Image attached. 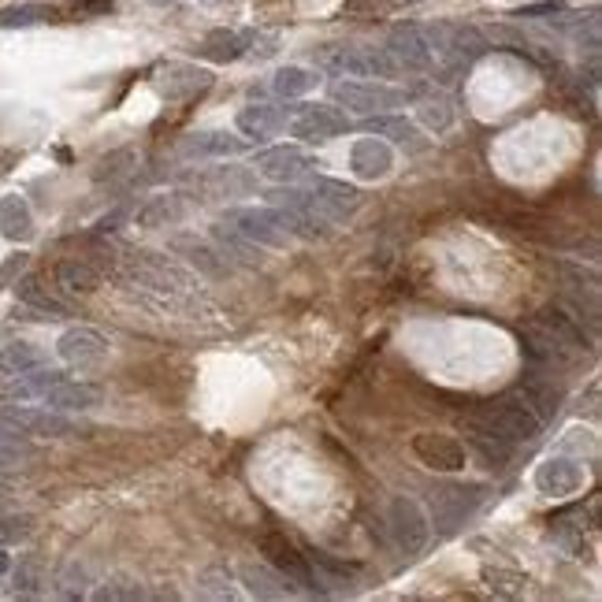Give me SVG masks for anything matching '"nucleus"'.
Instances as JSON below:
<instances>
[{"label":"nucleus","mask_w":602,"mask_h":602,"mask_svg":"<svg viewBox=\"0 0 602 602\" xmlns=\"http://www.w3.org/2000/svg\"><path fill=\"white\" fill-rule=\"evenodd\" d=\"M465 432L469 435H495L502 443H532L539 432H543V417L539 409L528 402V394L521 387L498 394V398H487L484 406H476L469 420H465Z\"/></svg>","instance_id":"f257e3e1"},{"label":"nucleus","mask_w":602,"mask_h":602,"mask_svg":"<svg viewBox=\"0 0 602 602\" xmlns=\"http://www.w3.org/2000/svg\"><path fill=\"white\" fill-rule=\"evenodd\" d=\"M528 339H532V357L539 361H565V357H576L588 350V339L576 324L573 316H565L562 309H543L528 320Z\"/></svg>","instance_id":"f03ea898"},{"label":"nucleus","mask_w":602,"mask_h":602,"mask_svg":"<svg viewBox=\"0 0 602 602\" xmlns=\"http://www.w3.org/2000/svg\"><path fill=\"white\" fill-rule=\"evenodd\" d=\"M428 38V49L439 64H446L450 71H461L469 67L472 60H480L487 53V38L469 23H435V27L424 30Z\"/></svg>","instance_id":"7ed1b4c3"},{"label":"nucleus","mask_w":602,"mask_h":602,"mask_svg":"<svg viewBox=\"0 0 602 602\" xmlns=\"http://www.w3.org/2000/svg\"><path fill=\"white\" fill-rule=\"evenodd\" d=\"M387 528H391V539L402 558H420L428 539H432V524H428V513L420 510L417 498H394L391 510H387Z\"/></svg>","instance_id":"20e7f679"},{"label":"nucleus","mask_w":602,"mask_h":602,"mask_svg":"<svg viewBox=\"0 0 602 602\" xmlns=\"http://www.w3.org/2000/svg\"><path fill=\"white\" fill-rule=\"evenodd\" d=\"M227 227H235L238 235H246L253 246H272V249H287L294 231H290L287 216L268 205V209H231L223 216Z\"/></svg>","instance_id":"39448f33"},{"label":"nucleus","mask_w":602,"mask_h":602,"mask_svg":"<svg viewBox=\"0 0 602 602\" xmlns=\"http://www.w3.org/2000/svg\"><path fill=\"white\" fill-rule=\"evenodd\" d=\"M268 205H275V209L287 216L294 235H301V238H324L328 235L331 223L313 209V201H309V194H305V186H275V190H268Z\"/></svg>","instance_id":"423d86ee"},{"label":"nucleus","mask_w":602,"mask_h":602,"mask_svg":"<svg viewBox=\"0 0 602 602\" xmlns=\"http://www.w3.org/2000/svg\"><path fill=\"white\" fill-rule=\"evenodd\" d=\"M331 97L339 101L342 108L350 112H361V116H372V112H387V108L406 105V90H394V86H383V82H335L331 86Z\"/></svg>","instance_id":"0eeeda50"},{"label":"nucleus","mask_w":602,"mask_h":602,"mask_svg":"<svg viewBox=\"0 0 602 602\" xmlns=\"http://www.w3.org/2000/svg\"><path fill=\"white\" fill-rule=\"evenodd\" d=\"M253 168L261 171V175H268V179H275V183H294L301 175H313V171L320 168V160H316L313 153L298 149V145H275V149L257 153V164H253Z\"/></svg>","instance_id":"6e6552de"},{"label":"nucleus","mask_w":602,"mask_h":602,"mask_svg":"<svg viewBox=\"0 0 602 602\" xmlns=\"http://www.w3.org/2000/svg\"><path fill=\"white\" fill-rule=\"evenodd\" d=\"M305 194H309L313 209L328 223H339L346 220V216H354L357 205H361V194H357L354 186L339 183V179H324V175H316L313 183L305 186Z\"/></svg>","instance_id":"1a4fd4ad"},{"label":"nucleus","mask_w":602,"mask_h":602,"mask_svg":"<svg viewBox=\"0 0 602 602\" xmlns=\"http://www.w3.org/2000/svg\"><path fill=\"white\" fill-rule=\"evenodd\" d=\"M413 454L420 458V465H428L432 472H461L469 465L465 446L454 435H439V432H420L413 439Z\"/></svg>","instance_id":"9d476101"},{"label":"nucleus","mask_w":602,"mask_h":602,"mask_svg":"<svg viewBox=\"0 0 602 602\" xmlns=\"http://www.w3.org/2000/svg\"><path fill=\"white\" fill-rule=\"evenodd\" d=\"M0 428H8L15 435H45V439H60V435L75 432V424L60 417L56 409H4Z\"/></svg>","instance_id":"9b49d317"},{"label":"nucleus","mask_w":602,"mask_h":602,"mask_svg":"<svg viewBox=\"0 0 602 602\" xmlns=\"http://www.w3.org/2000/svg\"><path fill=\"white\" fill-rule=\"evenodd\" d=\"M387 56L394 60L398 71H428L432 67V49H428V38H424V27H394L391 38H387Z\"/></svg>","instance_id":"f8f14e48"},{"label":"nucleus","mask_w":602,"mask_h":602,"mask_svg":"<svg viewBox=\"0 0 602 602\" xmlns=\"http://www.w3.org/2000/svg\"><path fill=\"white\" fill-rule=\"evenodd\" d=\"M350 127V119L342 116L339 108L331 105H305L298 112V119L290 123V134L301 142H331Z\"/></svg>","instance_id":"ddd939ff"},{"label":"nucleus","mask_w":602,"mask_h":602,"mask_svg":"<svg viewBox=\"0 0 602 602\" xmlns=\"http://www.w3.org/2000/svg\"><path fill=\"white\" fill-rule=\"evenodd\" d=\"M261 554L275 565V573L287 576L290 584H298V588H309V591L316 588L313 573H309V562H305V554H301V550L294 547L287 536H275V532H268V536L261 539Z\"/></svg>","instance_id":"4468645a"},{"label":"nucleus","mask_w":602,"mask_h":602,"mask_svg":"<svg viewBox=\"0 0 602 602\" xmlns=\"http://www.w3.org/2000/svg\"><path fill=\"white\" fill-rule=\"evenodd\" d=\"M56 354H60V361L75 368H97L108 357V339L93 328H71L60 335Z\"/></svg>","instance_id":"2eb2a0df"},{"label":"nucleus","mask_w":602,"mask_h":602,"mask_svg":"<svg viewBox=\"0 0 602 602\" xmlns=\"http://www.w3.org/2000/svg\"><path fill=\"white\" fill-rule=\"evenodd\" d=\"M480 498H484V487L480 484H450L443 491H435V524L443 532H454L476 510Z\"/></svg>","instance_id":"dca6fc26"},{"label":"nucleus","mask_w":602,"mask_h":602,"mask_svg":"<svg viewBox=\"0 0 602 602\" xmlns=\"http://www.w3.org/2000/svg\"><path fill=\"white\" fill-rule=\"evenodd\" d=\"M157 86L168 101H186V97H197L212 86V71L194 64H168L157 75Z\"/></svg>","instance_id":"f3484780"},{"label":"nucleus","mask_w":602,"mask_h":602,"mask_svg":"<svg viewBox=\"0 0 602 602\" xmlns=\"http://www.w3.org/2000/svg\"><path fill=\"white\" fill-rule=\"evenodd\" d=\"M580 484H584V469L573 458H547L536 469V487L550 498L576 495Z\"/></svg>","instance_id":"a211bd4d"},{"label":"nucleus","mask_w":602,"mask_h":602,"mask_svg":"<svg viewBox=\"0 0 602 602\" xmlns=\"http://www.w3.org/2000/svg\"><path fill=\"white\" fill-rule=\"evenodd\" d=\"M246 149L242 138H231L223 131H194L179 142V157L183 160H209V157H238Z\"/></svg>","instance_id":"6ab92c4d"},{"label":"nucleus","mask_w":602,"mask_h":602,"mask_svg":"<svg viewBox=\"0 0 602 602\" xmlns=\"http://www.w3.org/2000/svg\"><path fill=\"white\" fill-rule=\"evenodd\" d=\"M335 71H346V75H361V79H391L394 71V60L387 56V49H342L335 60H331Z\"/></svg>","instance_id":"aec40b11"},{"label":"nucleus","mask_w":602,"mask_h":602,"mask_svg":"<svg viewBox=\"0 0 602 602\" xmlns=\"http://www.w3.org/2000/svg\"><path fill=\"white\" fill-rule=\"evenodd\" d=\"M350 168H354L357 179H383V175H391L394 168V153L391 145L380 142V138H361V142H354V149H350Z\"/></svg>","instance_id":"412c9836"},{"label":"nucleus","mask_w":602,"mask_h":602,"mask_svg":"<svg viewBox=\"0 0 602 602\" xmlns=\"http://www.w3.org/2000/svg\"><path fill=\"white\" fill-rule=\"evenodd\" d=\"M45 406H53L56 413H79V409H93L101 402V391L93 383H75V380H56L49 391L41 394Z\"/></svg>","instance_id":"4be33fe9"},{"label":"nucleus","mask_w":602,"mask_h":602,"mask_svg":"<svg viewBox=\"0 0 602 602\" xmlns=\"http://www.w3.org/2000/svg\"><path fill=\"white\" fill-rule=\"evenodd\" d=\"M238 576H242L249 595H257V599H290V595H294V591L287 588V576L272 573L268 565L242 562L238 565Z\"/></svg>","instance_id":"5701e85b"},{"label":"nucleus","mask_w":602,"mask_h":602,"mask_svg":"<svg viewBox=\"0 0 602 602\" xmlns=\"http://www.w3.org/2000/svg\"><path fill=\"white\" fill-rule=\"evenodd\" d=\"M287 127V116H283V108H272V105H249L238 112V131L253 138V142H264V138H272Z\"/></svg>","instance_id":"b1692460"},{"label":"nucleus","mask_w":602,"mask_h":602,"mask_svg":"<svg viewBox=\"0 0 602 602\" xmlns=\"http://www.w3.org/2000/svg\"><path fill=\"white\" fill-rule=\"evenodd\" d=\"M56 287L71 298H93L101 290V275L86 261H60L56 264Z\"/></svg>","instance_id":"393cba45"},{"label":"nucleus","mask_w":602,"mask_h":602,"mask_svg":"<svg viewBox=\"0 0 602 602\" xmlns=\"http://www.w3.org/2000/svg\"><path fill=\"white\" fill-rule=\"evenodd\" d=\"M253 34H238V30H212L205 34V41L197 45V53L205 60H216V64H227V60H238V56L249 49Z\"/></svg>","instance_id":"a878e982"},{"label":"nucleus","mask_w":602,"mask_h":602,"mask_svg":"<svg viewBox=\"0 0 602 602\" xmlns=\"http://www.w3.org/2000/svg\"><path fill=\"white\" fill-rule=\"evenodd\" d=\"M201 186H205L212 197H242L257 190V175L246 168H216L212 175L201 179Z\"/></svg>","instance_id":"bb28decb"},{"label":"nucleus","mask_w":602,"mask_h":602,"mask_svg":"<svg viewBox=\"0 0 602 602\" xmlns=\"http://www.w3.org/2000/svg\"><path fill=\"white\" fill-rule=\"evenodd\" d=\"M0 231L12 242H27L34 235V220H30V205L19 194L0 197Z\"/></svg>","instance_id":"cd10ccee"},{"label":"nucleus","mask_w":602,"mask_h":602,"mask_svg":"<svg viewBox=\"0 0 602 602\" xmlns=\"http://www.w3.org/2000/svg\"><path fill=\"white\" fill-rule=\"evenodd\" d=\"M305 562H309L313 584H324V588H342L346 580H354V576H357V565L339 562V558H331V554H324V550L305 554Z\"/></svg>","instance_id":"c85d7f7f"},{"label":"nucleus","mask_w":602,"mask_h":602,"mask_svg":"<svg viewBox=\"0 0 602 602\" xmlns=\"http://www.w3.org/2000/svg\"><path fill=\"white\" fill-rule=\"evenodd\" d=\"M183 201L179 194H160L149 197L142 209H138V227H171V223L183 220Z\"/></svg>","instance_id":"c756f323"},{"label":"nucleus","mask_w":602,"mask_h":602,"mask_svg":"<svg viewBox=\"0 0 602 602\" xmlns=\"http://www.w3.org/2000/svg\"><path fill=\"white\" fill-rule=\"evenodd\" d=\"M171 249H179V253H190V261H194L201 272H209V275H223V272H227V257L220 261V253H216L209 242H201V238H194V235H175V238H171Z\"/></svg>","instance_id":"7c9ffc66"},{"label":"nucleus","mask_w":602,"mask_h":602,"mask_svg":"<svg viewBox=\"0 0 602 602\" xmlns=\"http://www.w3.org/2000/svg\"><path fill=\"white\" fill-rule=\"evenodd\" d=\"M45 354H41L38 346H30V342H8L4 350H0V376H23V372H34L41 368Z\"/></svg>","instance_id":"2f4dec72"},{"label":"nucleus","mask_w":602,"mask_h":602,"mask_svg":"<svg viewBox=\"0 0 602 602\" xmlns=\"http://www.w3.org/2000/svg\"><path fill=\"white\" fill-rule=\"evenodd\" d=\"M138 168V149H116V153H108V157L97 160V168H93V179L97 183H123L127 175H134Z\"/></svg>","instance_id":"473e14b6"},{"label":"nucleus","mask_w":602,"mask_h":602,"mask_svg":"<svg viewBox=\"0 0 602 602\" xmlns=\"http://www.w3.org/2000/svg\"><path fill=\"white\" fill-rule=\"evenodd\" d=\"M365 134H376V138H394L402 145H420V131L409 123L406 116H372L365 119Z\"/></svg>","instance_id":"72a5a7b5"},{"label":"nucleus","mask_w":602,"mask_h":602,"mask_svg":"<svg viewBox=\"0 0 602 602\" xmlns=\"http://www.w3.org/2000/svg\"><path fill=\"white\" fill-rule=\"evenodd\" d=\"M316 71H309V67H279L272 79V90L279 93V97H305L309 90H316Z\"/></svg>","instance_id":"f704fd0d"},{"label":"nucleus","mask_w":602,"mask_h":602,"mask_svg":"<svg viewBox=\"0 0 602 602\" xmlns=\"http://www.w3.org/2000/svg\"><path fill=\"white\" fill-rule=\"evenodd\" d=\"M15 294H19V301H27V305H34V309H41V313L49 316H64L67 313V305L60 298H53L49 290L41 287V279H34V275H27L23 283H15Z\"/></svg>","instance_id":"c9c22d12"},{"label":"nucleus","mask_w":602,"mask_h":602,"mask_svg":"<svg viewBox=\"0 0 602 602\" xmlns=\"http://www.w3.org/2000/svg\"><path fill=\"white\" fill-rule=\"evenodd\" d=\"M56 8L49 4H12V8H0V27H34V23H45V19H56Z\"/></svg>","instance_id":"e433bc0d"},{"label":"nucleus","mask_w":602,"mask_h":602,"mask_svg":"<svg viewBox=\"0 0 602 602\" xmlns=\"http://www.w3.org/2000/svg\"><path fill=\"white\" fill-rule=\"evenodd\" d=\"M212 238L220 242V253H227V257H238L242 264H257V249H253V242H249L246 235H238L235 227L216 223V227H212Z\"/></svg>","instance_id":"4c0bfd02"},{"label":"nucleus","mask_w":602,"mask_h":602,"mask_svg":"<svg viewBox=\"0 0 602 602\" xmlns=\"http://www.w3.org/2000/svg\"><path fill=\"white\" fill-rule=\"evenodd\" d=\"M484 580L487 588L495 591V595H502V599H517V595H524V573H513V569H484Z\"/></svg>","instance_id":"58836bf2"},{"label":"nucleus","mask_w":602,"mask_h":602,"mask_svg":"<svg viewBox=\"0 0 602 602\" xmlns=\"http://www.w3.org/2000/svg\"><path fill=\"white\" fill-rule=\"evenodd\" d=\"M56 380H64V376H60V372H38V376L23 372V376L8 387V394H12V398H41V394L49 391Z\"/></svg>","instance_id":"ea45409f"},{"label":"nucleus","mask_w":602,"mask_h":602,"mask_svg":"<svg viewBox=\"0 0 602 602\" xmlns=\"http://www.w3.org/2000/svg\"><path fill=\"white\" fill-rule=\"evenodd\" d=\"M420 119L428 123V131L443 134L450 123H454V108H450V101L446 97H428L424 105H420Z\"/></svg>","instance_id":"a19ab883"},{"label":"nucleus","mask_w":602,"mask_h":602,"mask_svg":"<svg viewBox=\"0 0 602 602\" xmlns=\"http://www.w3.org/2000/svg\"><path fill=\"white\" fill-rule=\"evenodd\" d=\"M34 536V517L19 513V517H0V547H15Z\"/></svg>","instance_id":"79ce46f5"},{"label":"nucleus","mask_w":602,"mask_h":602,"mask_svg":"<svg viewBox=\"0 0 602 602\" xmlns=\"http://www.w3.org/2000/svg\"><path fill=\"white\" fill-rule=\"evenodd\" d=\"M93 599L97 602H108V599H145V588L142 584H134V580H123V576H116V580H105L101 588L93 591Z\"/></svg>","instance_id":"37998d69"},{"label":"nucleus","mask_w":602,"mask_h":602,"mask_svg":"<svg viewBox=\"0 0 602 602\" xmlns=\"http://www.w3.org/2000/svg\"><path fill=\"white\" fill-rule=\"evenodd\" d=\"M231 580L223 569H209V573L197 576V595H205V599H235V588H227Z\"/></svg>","instance_id":"c03bdc74"},{"label":"nucleus","mask_w":602,"mask_h":602,"mask_svg":"<svg viewBox=\"0 0 602 602\" xmlns=\"http://www.w3.org/2000/svg\"><path fill=\"white\" fill-rule=\"evenodd\" d=\"M41 588V562L38 558H23L19 569H15V591H23V595H34Z\"/></svg>","instance_id":"a18cd8bd"},{"label":"nucleus","mask_w":602,"mask_h":602,"mask_svg":"<svg viewBox=\"0 0 602 602\" xmlns=\"http://www.w3.org/2000/svg\"><path fill=\"white\" fill-rule=\"evenodd\" d=\"M27 446L23 443H15L12 435L8 439H0V472H12V469H19L23 461H27Z\"/></svg>","instance_id":"49530a36"},{"label":"nucleus","mask_w":602,"mask_h":602,"mask_svg":"<svg viewBox=\"0 0 602 602\" xmlns=\"http://www.w3.org/2000/svg\"><path fill=\"white\" fill-rule=\"evenodd\" d=\"M565 4L562 0H543V4H528V8H517V19H539V15H562Z\"/></svg>","instance_id":"de8ad7c7"},{"label":"nucleus","mask_w":602,"mask_h":602,"mask_svg":"<svg viewBox=\"0 0 602 602\" xmlns=\"http://www.w3.org/2000/svg\"><path fill=\"white\" fill-rule=\"evenodd\" d=\"M108 12H116L112 0H82V4L71 8V15H108Z\"/></svg>","instance_id":"09e8293b"},{"label":"nucleus","mask_w":602,"mask_h":602,"mask_svg":"<svg viewBox=\"0 0 602 602\" xmlns=\"http://www.w3.org/2000/svg\"><path fill=\"white\" fill-rule=\"evenodd\" d=\"M8 573H12V558H8L4 547H0V576H8Z\"/></svg>","instance_id":"8fccbe9b"},{"label":"nucleus","mask_w":602,"mask_h":602,"mask_svg":"<svg viewBox=\"0 0 602 602\" xmlns=\"http://www.w3.org/2000/svg\"><path fill=\"white\" fill-rule=\"evenodd\" d=\"M398 4H417V0H398Z\"/></svg>","instance_id":"3c124183"},{"label":"nucleus","mask_w":602,"mask_h":602,"mask_svg":"<svg viewBox=\"0 0 602 602\" xmlns=\"http://www.w3.org/2000/svg\"><path fill=\"white\" fill-rule=\"evenodd\" d=\"M0 506H4V491H0Z\"/></svg>","instance_id":"603ef678"}]
</instances>
